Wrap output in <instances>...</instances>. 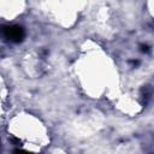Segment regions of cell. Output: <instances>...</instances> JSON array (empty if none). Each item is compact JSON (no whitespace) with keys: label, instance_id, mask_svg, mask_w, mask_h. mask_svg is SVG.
Returning a JSON list of instances; mask_svg holds the SVG:
<instances>
[{"label":"cell","instance_id":"obj_1","mask_svg":"<svg viewBox=\"0 0 154 154\" xmlns=\"http://www.w3.org/2000/svg\"><path fill=\"white\" fill-rule=\"evenodd\" d=\"M13 129L16 136L19 137L20 140L26 141V143L31 141L34 142V146H38V147L41 146L38 143L43 141V134H42V128L40 126L38 123H35L32 119H29V123L26 120H22L20 125L19 123H14Z\"/></svg>","mask_w":154,"mask_h":154}]
</instances>
